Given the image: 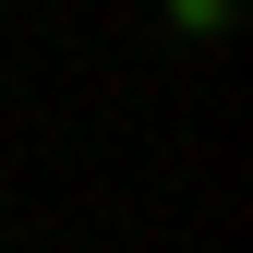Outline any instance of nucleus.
Here are the masks:
<instances>
[{
  "label": "nucleus",
  "mask_w": 253,
  "mask_h": 253,
  "mask_svg": "<svg viewBox=\"0 0 253 253\" xmlns=\"http://www.w3.org/2000/svg\"><path fill=\"white\" fill-rule=\"evenodd\" d=\"M157 12H169V37H229L241 0H157Z\"/></svg>",
  "instance_id": "1"
}]
</instances>
